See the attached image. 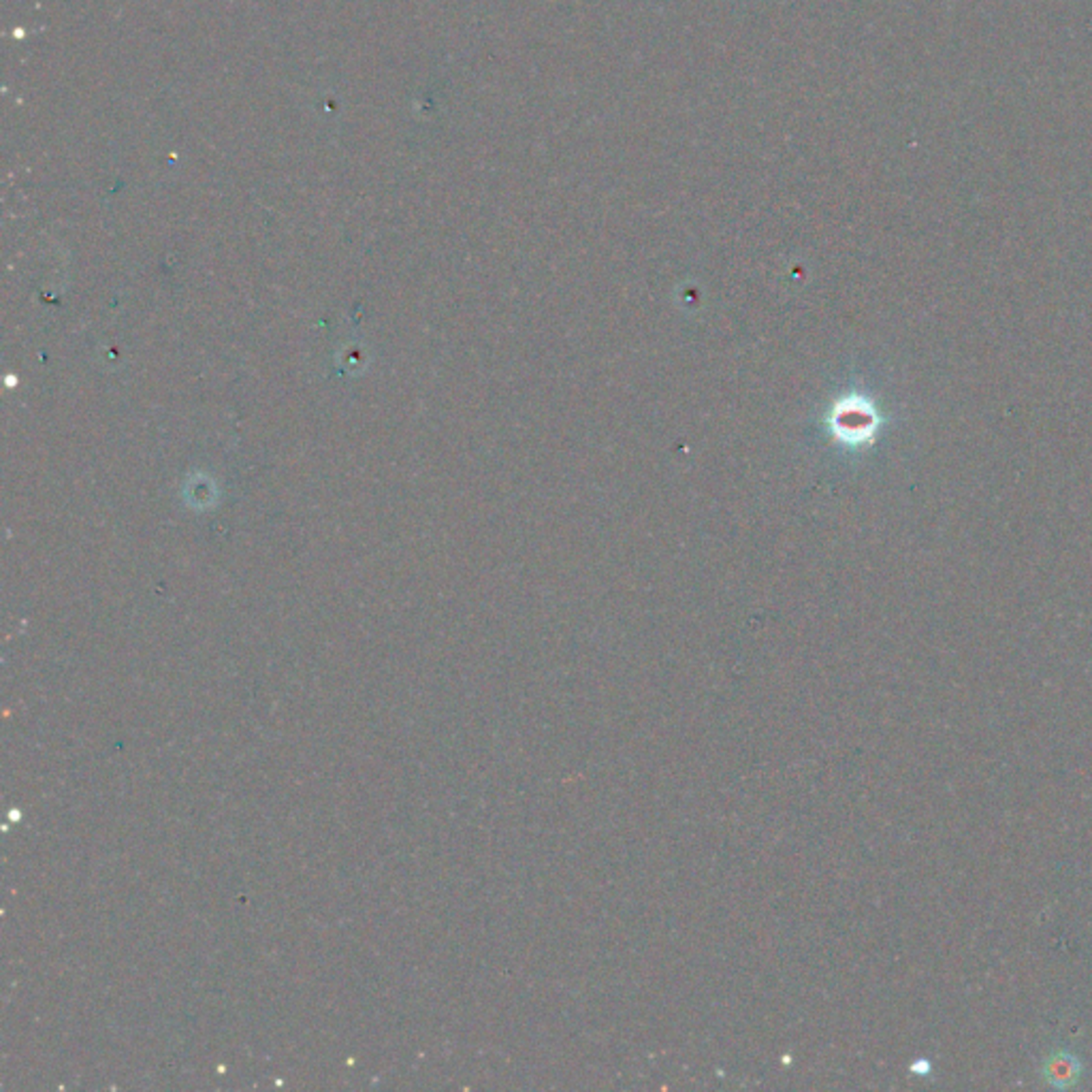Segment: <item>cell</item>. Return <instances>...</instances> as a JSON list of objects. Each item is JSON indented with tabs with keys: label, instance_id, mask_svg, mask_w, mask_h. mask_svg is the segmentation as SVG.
Listing matches in <instances>:
<instances>
[{
	"label": "cell",
	"instance_id": "6da1fadb",
	"mask_svg": "<svg viewBox=\"0 0 1092 1092\" xmlns=\"http://www.w3.org/2000/svg\"><path fill=\"white\" fill-rule=\"evenodd\" d=\"M838 423V434L851 442H866L873 440L875 431L879 427V414L869 401L864 399H853L847 401L843 408V414L834 419Z\"/></svg>",
	"mask_w": 1092,
	"mask_h": 1092
},
{
	"label": "cell",
	"instance_id": "7a4b0ae2",
	"mask_svg": "<svg viewBox=\"0 0 1092 1092\" xmlns=\"http://www.w3.org/2000/svg\"><path fill=\"white\" fill-rule=\"evenodd\" d=\"M1077 1076H1080V1064H1077L1073 1057L1058 1054V1057L1050 1058L1048 1064H1045V1077L1057 1086L1073 1084L1077 1080Z\"/></svg>",
	"mask_w": 1092,
	"mask_h": 1092
}]
</instances>
